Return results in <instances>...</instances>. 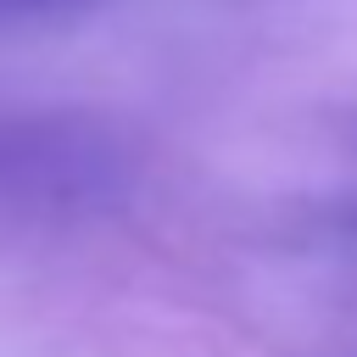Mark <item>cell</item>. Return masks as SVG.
<instances>
[{"label": "cell", "instance_id": "obj_1", "mask_svg": "<svg viewBox=\"0 0 357 357\" xmlns=\"http://www.w3.org/2000/svg\"><path fill=\"white\" fill-rule=\"evenodd\" d=\"M61 6H73V0H0V28L6 22H28V17H50Z\"/></svg>", "mask_w": 357, "mask_h": 357}, {"label": "cell", "instance_id": "obj_2", "mask_svg": "<svg viewBox=\"0 0 357 357\" xmlns=\"http://www.w3.org/2000/svg\"><path fill=\"white\" fill-rule=\"evenodd\" d=\"M346 229H351V234H357V206H351V212H346Z\"/></svg>", "mask_w": 357, "mask_h": 357}]
</instances>
